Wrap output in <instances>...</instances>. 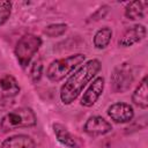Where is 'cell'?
Segmentation results:
<instances>
[{
	"mask_svg": "<svg viewBox=\"0 0 148 148\" xmlns=\"http://www.w3.org/2000/svg\"><path fill=\"white\" fill-rule=\"evenodd\" d=\"M110 119L117 124H126L133 120L134 109L131 104L124 102H116L111 104L106 110Z\"/></svg>",
	"mask_w": 148,
	"mask_h": 148,
	"instance_id": "obj_6",
	"label": "cell"
},
{
	"mask_svg": "<svg viewBox=\"0 0 148 148\" xmlns=\"http://www.w3.org/2000/svg\"><path fill=\"white\" fill-rule=\"evenodd\" d=\"M147 35V29L143 24H134L133 27L127 28L120 36L118 45L121 47H130L134 44L145 39Z\"/></svg>",
	"mask_w": 148,
	"mask_h": 148,
	"instance_id": "obj_9",
	"label": "cell"
},
{
	"mask_svg": "<svg viewBox=\"0 0 148 148\" xmlns=\"http://www.w3.org/2000/svg\"><path fill=\"white\" fill-rule=\"evenodd\" d=\"M86 60L84 53H74L66 58L53 60L46 68V77L51 82H60L77 69Z\"/></svg>",
	"mask_w": 148,
	"mask_h": 148,
	"instance_id": "obj_3",
	"label": "cell"
},
{
	"mask_svg": "<svg viewBox=\"0 0 148 148\" xmlns=\"http://www.w3.org/2000/svg\"><path fill=\"white\" fill-rule=\"evenodd\" d=\"M67 30V24L65 23H56V24H50L44 29V34L51 38L54 37H60L64 35Z\"/></svg>",
	"mask_w": 148,
	"mask_h": 148,
	"instance_id": "obj_16",
	"label": "cell"
},
{
	"mask_svg": "<svg viewBox=\"0 0 148 148\" xmlns=\"http://www.w3.org/2000/svg\"><path fill=\"white\" fill-rule=\"evenodd\" d=\"M134 80L131 64H119L111 74V86L114 92H125L130 89Z\"/></svg>",
	"mask_w": 148,
	"mask_h": 148,
	"instance_id": "obj_5",
	"label": "cell"
},
{
	"mask_svg": "<svg viewBox=\"0 0 148 148\" xmlns=\"http://www.w3.org/2000/svg\"><path fill=\"white\" fill-rule=\"evenodd\" d=\"M102 64L98 59H90L75 69L60 88V101L65 105L72 104L83 91L84 87L96 77Z\"/></svg>",
	"mask_w": 148,
	"mask_h": 148,
	"instance_id": "obj_1",
	"label": "cell"
},
{
	"mask_svg": "<svg viewBox=\"0 0 148 148\" xmlns=\"http://www.w3.org/2000/svg\"><path fill=\"white\" fill-rule=\"evenodd\" d=\"M13 3L10 1H0V27L3 25L12 15Z\"/></svg>",
	"mask_w": 148,
	"mask_h": 148,
	"instance_id": "obj_18",
	"label": "cell"
},
{
	"mask_svg": "<svg viewBox=\"0 0 148 148\" xmlns=\"http://www.w3.org/2000/svg\"><path fill=\"white\" fill-rule=\"evenodd\" d=\"M132 102L141 108L147 109L148 108V88H147V76H143L139 86L135 88L134 92L132 94Z\"/></svg>",
	"mask_w": 148,
	"mask_h": 148,
	"instance_id": "obj_14",
	"label": "cell"
},
{
	"mask_svg": "<svg viewBox=\"0 0 148 148\" xmlns=\"http://www.w3.org/2000/svg\"><path fill=\"white\" fill-rule=\"evenodd\" d=\"M104 86H105V80L103 76H96L92 82L90 83V86L88 87V89L83 92L82 97H81V105L86 106V108H91L92 105L96 104V102L98 101V98L102 96L103 90H104Z\"/></svg>",
	"mask_w": 148,
	"mask_h": 148,
	"instance_id": "obj_7",
	"label": "cell"
},
{
	"mask_svg": "<svg viewBox=\"0 0 148 148\" xmlns=\"http://www.w3.org/2000/svg\"><path fill=\"white\" fill-rule=\"evenodd\" d=\"M52 130L56 135V139L62 146H65L67 148H81L82 147V145H83L82 141L77 136L72 134L65 125H62L60 123H54V124H52Z\"/></svg>",
	"mask_w": 148,
	"mask_h": 148,
	"instance_id": "obj_10",
	"label": "cell"
},
{
	"mask_svg": "<svg viewBox=\"0 0 148 148\" xmlns=\"http://www.w3.org/2000/svg\"><path fill=\"white\" fill-rule=\"evenodd\" d=\"M148 2L147 1H132L128 2L125 7V16L128 20L135 21V20H142L146 16Z\"/></svg>",
	"mask_w": 148,
	"mask_h": 148,
	"instance_id": "obj_13",
	"label": "cell"
},
{
	"mask_svg": "<svg viewBox=\"0 0 148 148\" xmlns=\"http://www.w3.org/2000/svg\"><path fill=\"white\" fill-rule=\"evenodd\" d=\"M37 124V116L30 108L22 106L7 112L0 119V130L3 133L18 130L34 127Z\"/></svg>",
	"mask_w": 148,
	"mask_h": 148,
	"instance_id": "obj_2",
	"label": "cell"
},
{
	"mask_svg": "<svg viewBox=\"0 0 148 148\" xmlns=\"http://www.w3.org/2000/svg\"><path fill=\"white\" fill-rule=\"evenodd\" d=\"M42 43H43L42 38L34 34H27L18 39L14 53L17 62L22 68H27L30 65L34 56L40 49Z\"/></svg>",
	"mask_w": 148,
	"mask_h": 148,
	"instance_id": "obj_4",
	"label": "cell"
},
{
	"mask_svg": "<svg viewBox=\"0 0 148 148\" xmlns=\"http://www.w3.org/2000/svg\"><path fill=\"white\" fill-rule=\"evenodd\" d=\"M43 61L42 59H37L34 61V64L31 65V68H30V77H31V81L34 83L38 82L43 75Z\"/></svg>",
	"mask_w": 148,
	"mask_h": 148,
	"instance_id": "obj_17",
	"label": "cell"
},
{
	"mask_svg": "<svg viewBox=\"0 0 148 148\" xmlns=\"http://www.w3.org/2000/svg\"><path fill=\"white\" fill-rule=\"evenodd\" d=\"M0 148H36V142L30 135L15 134L5 139Z\"/></svg>",
	"mask_w": 148,
	"mask_h": 148,
	"instance_id": "obj_12",
	"label": "cell"
},
{
	"mask_svg": "<svg viewBox=\"0 0 148 148\" xmlns=\"http://www.w3.org/2000/svg\"><path fill=\"white\" fill-rule=\"evenodd\" d=\"M111 38H112V30H111V28L103 27V28L98 29L95 32V35H94V38H92L94 46L96 49H98V50H103V49L109 46V44L111 42Z\"/></svg>",
	"mask_w": 148,
	"mask_h": 148,
	"instance_id": "obj_15",
	"label": "cell"
},
{
	"mask_svg": "<svg viewBox=\"0 0 148 148\" xmlns=\"http://www.w3.org/2000/svg\"><path fill=\"white\" fill-rule=\"evenodd\" d=\"M21 87L17 80L10 75L5 74L0 76V101L5 98H12L20 94Z\"/></svg>",
	"mask_w": 148,
	"mask_h": 148,
	"instance_id": "obj_11",
	"label": "cell"
},
{
	"mask_svg": "<svg viewBox=\"0 0 148 148\" xmlns=\"http://www.w3.org/2000/svg\"><path fill=\"white\" fill-rule=\"evenodd\" d=\"M83 131L90 136H101L112 131V125L101 116H91L83 125Z\"/></svg>",
	"mask_w": 148,
	"mask_h": 148,
	"instance_id": "obj_8",
	"label": "cell"
}]
</instances>
